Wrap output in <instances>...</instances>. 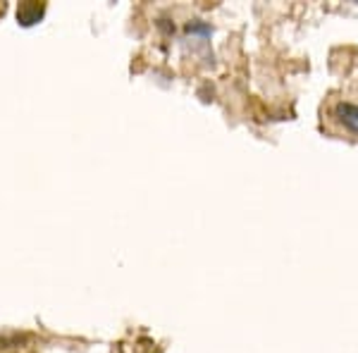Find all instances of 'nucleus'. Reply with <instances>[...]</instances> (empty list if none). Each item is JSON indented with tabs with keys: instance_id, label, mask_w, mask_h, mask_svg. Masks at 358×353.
<instances>
[{
	"instance_id": "1",
	"label": "nucleus",
	"mask_w": 358,
	"mask_h": 353,
	"mask_svg": "<svg viewBox=\"0 0 358 353\" xmlns=\"http://www.w3.org/2000/svg\"><path fill=\"white\" fill-rule=\"evenodd\" d=\"M332 117L351 134H358V106L349 101H339L332 108Z\"/></svg>"
}]
</instances>
